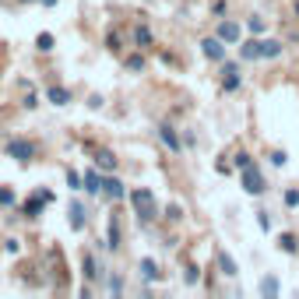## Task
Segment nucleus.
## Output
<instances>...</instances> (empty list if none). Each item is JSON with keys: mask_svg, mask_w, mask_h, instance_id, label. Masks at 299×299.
Here are the masks:
<instances>
[{"mask_svg": "<svg viewBox=\"0 0 299 299\" xmlns=\"http://www.w3.org/2000/svg\"><path fill=\"white\" fill-rule=\"evenodd\" d=\"M257 225H261L264 233H268V229H271V215H268V211H261V215H257Z\"/></svg>", "mask_w": 299, "mask_h": 299, "instance_id": "30", "label": "nucleus"}, {"mask_svg": "<svg viewBox=\"0 0 299 299\" xmlns=\"http://www.w3.org/2000/svg\"><path fill=\"white\" fill-rule=\"evenodd\" d=\"M95 166L106 169V173H117V155H113L109 148H99L95 151Z\"/></svg>", "mask_w": 299, "mask_h": 299, "instance_id": "7", "label": "nucleus"}, {"mask_svg": "<svg viewBox=\"0 0 299 299\" xmlns=\"http://www.w3.org/2000/svg\"><path fill=\"white\" fill-rule=\"evenodd\" d=\"M218 39L222 42H239V25L236 21H222L218 25Z\"/></svg>", "mask_w": 299, "mask_h": 299, "instance_id": "9", "label": "nucleus"}, {"mask_svg": "<svg viewBox=\"0 0 299 299\" xmlns=\"http://www.w3.org/2000/svg\"><path fill=\"white\" fill-rule=\"evenodd\" d=\"M278 243H282V250H285V254H296V236H292V233H282V239H278Z\"/></svg>", "mask_w": 299, "mask_h": 299, "instance_id": "23", "label": "nucleus"}, {"mask_svg": "<svg viewBox=\"0 0 299 299\" xmlns=\"http://www.w3.org/2000/svg\"><path fill=\"white\" fill-rule=\"evenodd\" d=\"M67 187H71V190H85V176H78V173H67Z\"/></svg>", "mask_w": 299, "mask_h": 299, "instance_id": "25", "label": "nucleus"}, {"mask_svg": "<svg viewBox=\"0 0 299 299\" xmlns=\"http://www.w3.org/2000/svg\"><path fill=\"white\" fill-rule=\"evenodd\" d=\"M42 4H46V7H53V4H57V0H42Z\"/></svg>", "mask_w": 299, "mask_h": 299, "instance_id": "35", "label": "nucleus"}, {"mask_svg": "<svg viewBox=\"0 0 299 299\" xmlns=\"http://www.w3.org/2000/svg\"><path fill=\"white\" fill-rule=\"evenodd\" d=\"M18 197H14V190H7V187H0V204H14Z\"/></svg>", "mask_w": 299, "mask_h": 299, "instance_id": "28", "label": "nucleus"}, {"mask_svg": "<svg viewBox=\"0 0 299 299\" xmlns=\"http://www.w3.org/2000/svg\"><path fill=\"white\" fill-rule=\"evenodd\" d=\"M285 204L296 208V204H299V190H289V194H285Z\"/></svg>", "mask_w": 299, "mask_h": 299, "instance_id": "32", "label": "nucleus"}, {"mask_svg": "<svg viewBox=\"0 0 299 299\" xmlns=\"http://www.w3.org/2000/svg\"><path fill=\"white\" fill-rule=\"evenodd\" d=\"M243 81H239V74H236V63H225V81H222V88L225 91H236Z\"/></svg>", "mask_w": 299, "mask_h": 299, "instance_id": "14", "label": "nucleus"}, {"mask_svg": "<svg viewBox=\"0 0 299 299\" xmlns=\"http://www.w3.org/2000/svg\"><path fill=\"white\" fill-rule=\"evenodd\" d=\"M289 158H285V151H271V166H285Z\"/></svg>", "mask_w": 299, "mask_h": 299, "instance_id": "31", "label": "nucleus"}, {"mask_svg": "<svg viewBox=\"0 0 299 299\" xmlns=\"http://www.w3.org/2000/svg\"><path fill=\"white\" fill-rule=\"evenodd\" d=\"M261 292H264L268 299H274L278 296V278H264V282H261Z\"/></svg>", "mask_w": 299, "mask_h": 299, "instance_id": "21", "label": "nucleus"}, {"mask_svg": "<svg viewBox=\"0 0 299 299\" xmlns=\"http://www.w3.org/2000/svg\"><path fill=\"white\" fill-rule=\"evenodd\" d=\"M296 14H299V4H296Z\"/></svg>", "mask_w": 299, "mask_h": 299, "instance_id": "36", "label": "nucleus"}, {"mask_svg": "<svg viewBox=\"0 0 299 299\" xmlns=\"http://www.w3.org/2000/svg\"><path fill=\"white\" fill-rule=\"evenodd\" d=\"M106 42H109V50H120V32H109V39H106Z\"/></svg>", "mask_w": 299, "mask_h": 299, "instance_id": "34", "label": "nucleus"}, {"mask_svg": "<svg viewBox=\"0 0 299 299\" xmlns=\"http://www.w3.org/2000/svg\"><path fill=\"white\" fill-rule=\"evenodd\" d=\"M246 29L254 32V35H261V32L268 29V25H264V18H261V14H254V18H250V21H246Z\"/></svg>", "mask_w": 299, "mask_h": 299, "instance_id": "22", "label": "nucleus"}, {"mask_svg": "<svg viewBox=\"0 0 299 299\" xmlns=\"http://www.w3.org/2000/svg\"><path fill=\"white\" fill-rule=\"evenodd\" d=\"M109 250H120V218H109Z\"/></svg>", "mask_w": 299, "mask_h": 299, "instance_id": "18", "label": "nucleus"}, {"mask_svg": "<svg viewBox=\"0 0 299 299\" xmlns=\"http://www.w3.org/2000/svg\"><path fill=\"white\" fill-rule=\"evenodd\" d=\"M99 274H102V271H99V264H95V257H91V254H85V278H88V282H95Z\"/></svg>", "mask_w": 299, "mask_h": 299, "instance_id": "20", "label": "nucleus"}, {"mask_svg": "<svg viewBox=\"0 0 299 299\" xmlns=\"http://www.w3.org/2000/svg\"><path fill=\"white\" fill-rule=\"evenodd\" d=\"M201 53L208 60H215V63H222L225 60V46H222V39H204L201 42Z\"/></svg>", "mask_w": 299, "mask_h": 299, "instance_id": "5", "label": "nucleus"}, {"mask_svg": "<svg viewBox=\"0 0 299 299\" xmlns=\"http://www.w3.org/2000/svg\"><path fill=\"white\" fill-rule=\"evenodd\" d=\"M158 137L166 141V148H173V151H179V148H183V145H179V137H176V130H173L169 123H162V127H158Z\"/></svg>", "mask_w": 299, "mask_h": 299, "instance_id": "10", "label": "nucleus"}, {"mask_svg": "<svg viewBox=\"0 0 299 299\" xmlns=\"http://www.w3.org/2000/svg\"><path fill=\"white\" fill-rule=\"evenodd\" d=\"M239 183H243V190L250 194V197H257V194H264V176H261V169L250 162L246 169H243V176H239Z\"/></svg>", "mask_w": 299, "mask_h": 299, "instance_id": "2", "label": "nucleus"}, {"mask_svg": "<svg viewBox=\"0 0 299 299\" xmlns=\"http://www.w3.org/2000/svg\"><path fill=\"white\" fill-rule=\"evenodd\" d=\"M46 99H50L53 106H67V102H71V91L63 88V85H50V88H46Z\"/></svg>", "mask_w": 299, "mask_h": 299, "instance_id": "8", "label": "nucleus"}, {"mask_svg": "<svg viewBox=\"0 0 299 299\" xmlns=\"http://www.w3.org/2000/svg\"><path fill=\"white\" fill-rule=\"evenodd\" d=\"M278 53H282V42L278 39H261V57L264 60H274Z\"/></svg>", "mask_w": 299, "mask_h": 299, "instance_id": "15", "label": "nucleus"}, {"mask_svg": "<svg viewBox=\"0 0 299 299\" xmlns=\"http://www.w3.org/2000/svg\"><path fill=\"white\" fill-rule=\"evenodd\" d=\"M183 278H187L190 285H197V278H201V274H197V268H194V264H187V274H183Z\"/></svg>", "mask_w": 299, "mask_h": 299, "instance_id": "29", "label": "nucleus"}, {"mask_svg": "<svg viewBox=\"0 0 299 299\" xmlns=\"http://www.w3.org/2000/svg\"><path fill=\"white\" fill-rule=\"evenodd\" d=\"M215 257H218V268H222V274H229V278H236V274H239V268H236V261H233V257H229V254H225V250H218V254H215Z\"/></svg>", "mask_w": 299, "mask_h": 299, "instance_id": "11", "label": "nucleus"}, {"mask_svg": "<svg viewBox=\"0 0 299 299\" xmlns=\"http://www.w3.org/2000/svg\"><path fill=\"white\" fill-rule=\"evenodd\" d=\"M50 201H53V194H50V190H35L29 201H25V208H21V211H25V218H39V215H42V208H46Z\"/></svg>", "mask_w": 299, "mask_h": 299, "instance_id": "3", "label": "nucleus"}, {"mask_svg": "<svg viewBox=\"0 0 299 299\" xmlns=\"http://www.w3.org/2000/svg\"><path fill=\"white\" fill-rule=\"evenodd\" d=\"M239 57L243 60H257L261 57V39H246V42L239 46Z\"/></svg>", "mask_w": 299, "mask_h": 299, "instance_id": "12", "label": "nucleus"}, {"mask_svg": "<svg viewBox=\"0 0 299 299\" xmlns=\"http://www.w3.org/2000/svg\"><path fill=\"white\" fill-rule=\"evenodd\" d=\"M134 42H137L141 50H148L151 46V29L148 25H137V29H134Z\"/></svg>", "mask_w": 299, "mask_h": 299, "instance_id": "17", "label": "nucleus"}, {"mask_svg": "<svg viewBox=\"0 0 299 299\" xmlns=\"http://www.w3.org/2000/svg\"><path fill=\"white\" fill-rule=\"evenodd\" d=\"M102 194L109 197V201H120V197H127V190H123V183L117 176H106L102 179Z\"/></svg>", "mask_w": 299, "mask_h": 299, "instance_id": "6", "label": "nucleus"}, {"mask_svg": "<svg viewBox=\"0 0 299 299\" xmlns=\"http://www.w3.org/2000/svg\"><path fill=\"white\" fill-rule=\"evenodd\" d=\"M85 190H88V194H102V176H99L95 169L85 173Z\"/></svg>", "mask_w": 299, "mask_h": 299, "instance_id": "16", "label": "nucleus"}, {"mask_svg": "<svg viewBox=\"0 0 299 299\" xmlns=\"http://www.w3.org/2000/svg\"><path fill=\"white\" fill-rule=\"evenodd\" d=\"M236 166H239V169H246V166H250V155H246V151H239V155H236Z\"/></svg>", "mask_w": 299, "mask_h": 299, "instance_id": "33", "label": "nucleus"}, {"mask_svg": "<svg viewBox=\"0 0 299 299\" xmlns=\"http://www.w3.org/2000/svg\"><path fill=\"white\" fill-rule=\"evenodd\" d=\"M166 218H169V222H179V218H183V208H179V204H169V208H166Z\"/></svg>", "mask_w": 299, "mask_h": 299, "instance_id": "26", "label": "nucleus"}, {"mask_svg": "<svg viewBox=\"0 0 299 299\" xmlns=\"http://www.w3.org/2000/svg\"><path fill=\"white\" fill-rule=\"evenodd\" d=\"M35 46H39L42 53H50V50H53V35H50V32H42V35L35 39Z\"/></svg>", "mask_w": 299, "mask_h": 299, "instance_id": "24", "label": "nucleus"}, {"mask_svg": "<svg viewBox=\"0 0 299 299\" xmlns=\"http://www.w3.org/2000/svg\"><path fill=\"white\" fill-rule=\"evenodd\" d=\"M141 274H145L148 282H158V264H155L151 257H145V261H141Z\"/></svg>", "mask_w": 299, "mask_h": 299, "instance_id": "19", "label": "nucleus"}, {"mask_svg": "<svg viewBox=\"0 0 299 299\" xmlns=\"http://www.w3.org/2000/svg\"><path fill=\"white\" fill-rule=\"evenodd\" d=\"M130 204H134V215L141 218V222H151L155 218V194L145 190V187H137V190H130Z\"/></svg>", "mask_w": 299, "mask_h": 299, "instance_id": "1", "label": "nucleus"}, {"mask_svg": "<svg viewBox=\"0 0 299 299\" xmlns=\"http://www.w3.org/2000/svg\"><path fill=\"white\" fill-rule=\"evenodd\" d=\"M7 155L18 158V162H32V158H35V145L25 141V137H14V141L7 145Z\"/></svg>", "mask_w": 299, "mask_h": 299, "instance_id": "4", "label": "nucleus"}, {"mask_svg": "<svg viewBox=\"0 0 299 299\" xmlns=\"http://www.w3.org/2000/svg\"><path fill=\"white\" fill-rule=\"evenodd\" d=\"M67 218H71V229H74V233H81V229H85V208H81V204H71Z\"/></svg>", "mask_w": 299, "mask_h": 299, "instance_id": "13", "label": "nucleus"}, {"mask_svg": "<svg viewBox=\"0 0 299 299\" xmlns=\"http://www.w3.org/2000/svg\"><path fill=\"white\" fill-rule=\"evenodd\" d=\"M127 67H130V71H145V57H137V53L127 57Z\"/></svg>", "mask_w": 299, "mask_h": 299, "instance_id": "27", "label": "nucleus"}]
</instances>
